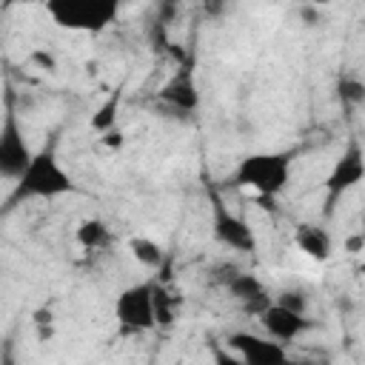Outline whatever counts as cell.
Returning a JSON list of instances; mask_svg holds the SVG:
<instances>
[{
    "label": "cell",
    "instance_id": "6da1fadb",
    "mask_svg": "<svg viewBox=\"0 0 365 365\" xmlns=\"http://www.w3.org/2000/svg\"><path fill=\"white\" fill-rule=\"evenodd\" d=\"M294 174V151H251L240 157L231 171V182L242 191L257 194L259 200H277Z\"/></svg>",
    "mask_w": 365,
    "mask_h": 365
},
{
    "label": "cell",
    "instance_id": "7a4b0ae2",
    "mask_svg": "<svg viewBox=\"0 0 365 365\" xmlns=\"http://www.w3.org/2000/svg\"><path fill=\"white\" fill-rule=\"evenodd\" d=\"M68 194H77V182L54 145L37 148L23 177L14 182V200H57Z\"/></svg>",
    "mask_w": 365,
    "mask_h": 365
},
{
    "label": "cell",
    "instance_id": "3957f363",
    "mask_svg": "<svg viewBox=\"0 0 365 365\" xmlns=\"http://www.w3.org/2000/svg\"><path fill=\"white\" fill-rule=\"evenodd\" d=\"M157 279H140L114 297V319L125 334H145L157 328Z\"/></svg>",
    "mask_w": 365,
    "mask_h": 365
},
{
    "label": "cell",
    "instance_id": "277c9868",
    "mask_svg": "<svg viewBox=\"0 0 365 365\" xmlns=\"http://www.w3.org/2000/svg\"><path fill=\"white\" fill-rule=\"evenodd\" d=\"M46 14L63 29L103 31L117 20L120 6L114 0H48Z\"/></svg>",
    "mask_w": 365,
    "mask_h": 365
},
{
    "label": "cell",
    "instance_id": "5b68a950",
    "mask_svg": "<svg viewBox=\"0 0 365 365\" xmlns=\"http://www.w3.org/2000/svg\"><path fill=\"white\" fill-rule=\"evenodd\" d=\"M359 182H365V148L359 140H348V145L339 151V157L334 160L325 182H322V191H325V217L334 214L336 202L354 191Z\"/></svg>",
    "mask_w": 365,
    "mask_h": 365
},
{
    "label": "cell",
    "instance_id": "8992f818",
    "mask_svg": "<svg viewBox=\"0 0 365 365\" xmlns=\"http://www.w3.org/2000/svg\"><path fill=\"white\" fill-rule=\"evenodd\" d=\"M211 234L222 248L234 254H254L259 248V240L251 222L242 214L231 211L217 194L211 197Z\"/></svg>",
    "mask_w": 365,
    "mask_h": 365
},
{
    "label": "cell",
    "instance_id": "52a82bcc",
    "mask_svg": "<svg viewBox=\"0 0 365 365\" xmlns=\"http://www.w3.org/2000/svg\"><path fill=\"white\" fill-rule=\"evenodd\" d=\"M37 148L29 145L26 131L17 120V114L11 108H6L3 123H0V174L9 182H17L23 177V171L29 168L31 157Z\"/></svg>",
    "mask_w": 365,
    "mask_h": 365
},
{
    "label": "cell",
    "instance_id": "ba28073f",
    "mask_svg": "<svg viewBox=\"0 0 365 365\" xmlns=\"http://www.w3.org/2000/svg\"><path fill=\"white\" fill-rule=\"evenodd\" d=\"M240 359L248 365H288L291 354L282 342L265 336V334H251V331H231L222 339Z\"/></svg>",
    "mask_w": 365,
    "mask_h": 365
},
{
    "label": "cell",
    "instance_id": "9c48e42d",
    "mask_svg": "<svg viewBox=\"0 0 365 365\" xmlns=\"http://www.w3.org/2000/svg\"><path fill=\"white\" fill-rule=\"evenodd\" d=\"M257 319H259L265 336H271V339H277L282 345L297 342V339H302L305 334H311L317 328V319H311L305 311H294L288 305H279L277 299Z\"/></svg>",
    "mask_w": 365,
    "mask_h": 365
},
{
    "label": "cell",
    "instance_id": "30bf717a",
    "mask_svg": "<svg viewBox=\"0 0 365 365\" xmlns=\"http://www.w3.org/2000/svg\"><path fill=\"white\" fill-rule=\"evenodd\" d=\"M222 285H225L228 297H231L245 314L259 317V314L274 302V297H271V291L265 288V282H262L257 274H251V271H240V268H237Z\"/></svg>",
    "mask_w": 365,
    "mask_h": 365
},
{
    "label": "cell",
    "instance_id": "8fae6325",
    "mask_svg": "<svg viewBox=\"0 0 365 365\" xmlns=\"http://www.w3.org/2000/svg\"><path fill=\"white\" fill-rule=\"evenodd\" d=\"M294 245L314 262H328L334 254V237L319 222H299L294 228Z\"/></svg>",
    "mask_w": 365,
    "mask_h": 365
},
{
    "label": "cell",
    "instance_id": "7c38bea8",
    "mask_svg": "<svg viewBox=\"0 0 365 365\" xmlns=\"http://www.w3.org/2000/svg\"><path fill=\"white\" fill-rule=\"evenodd\" d=\"M160 100L177 111H194L200 103V94H197L194 80H191V71H180L171 83H165V88L160 91Z\"/></svg>",
    "mask_w": 365,
    "mask_h": 365
},
{
    "label": "cell",
    "instance_id": "4fadbf2b",
    "mask_svg": "<svg viewBox=\"0 0 365 365\" xmlns=\"http://www.w3.org/2000/svg\"><path fill=\"white\" fill-rule=\"evenodd\" d=\"M128 254H131L143 268H151V271L165 262L163 245H160L157 240H151V237H143V234H137V237L128 240Z\"/></svg>",
    "mask_w": 365,
    "mask_h": 365
},
{
    "label": "cell",
    "instance_id": "5bb4252c",
    "mask_svg": "<svg viewBox=\"0 0 365 365\" xmlns=\"http://www.w3.org/2000/svg\"><path fill=\"white\" fill-rule=\"evenodd\" d=\"M74 240L86 251H94V248H103L111 240V231L100 217H86V220H80V225L74 231Z\"/></svg>",
    "mask_w": 365,
    "mask_h": 365
},
{
    "label": "cell",
    "instance_id": "9a60e30c",
    "mask_svg": "<svg viewBox=\"0 0 365 365\" xmlns=\"http://www.w3.org/2000/svg\"><path fill=\"white\" fill-rule=\"evenodd\" d=\"M117 111H120V91H111L100 106H97V111L91 114V120H88V125H91V131H97V134H108V131H114L117 128Z\"/></svg>",
    "mask_w": 365,
    "mask_h": 365
},
{
    "label": "cell",
    "instance_id": "2e32d148",
    "mask_svg": "<svg viewBox=\"0 0 365 365\" xmlns=\"http://www.w3.org/2000/svg\"><path fill=\"white\" fill-rule=\"evenodd\" d=\"M336 94L345 106H362L365 103V83L356 77H342L336 86Z\"/></svg>",
    "mask_w": 365,
    "mask_h": 365
},
{
    "label": "cell",
    "instance_id": "e0dca14e",
    "mask_svg": "<svg viewBox=\"0 0 365 365\" xmlns=\"http://www.w3.org/2000/svg\"><path fill=\"white\" fill-rule=\"evenodd\" d=\"M211 362H214V365H248V362L240 359L225 342H211Z\"/></svg>",
    "mask_w": 365,
    "mask_h": 365
},
{
    "label": "cell",
    "instance_id": "ac0fdd59",
    "mask_svg": "<svg viewBox=\"0 0 365 365\" xmlns=\"http://www.w3.org/2000/svg\"><path fill=\"white\" fill-rule=\"evenodd\" d=\"M274 299H277L279 305L294 308V311H305V308H308V299H305V294H302V291H279ZM305 314H308V311H305Z\"/></svg>",
    "mask_w": 365,
    "mask_h": 365
},
{
    "label": "cell",
    "instance_id": "d6986e66",
    "mask_svg": "<svg viewBox=\"0 0 365 365\" xmlns=\"http://www.w3.org/2000/svg\"><path fill=\"white\" fill-rule=\"evenodd\" d=\"M103 143H106V145H114V148H117V145L123 143V134H120V128H114V131H108V134L103 137Z\"/></svg>",
    "mask_w": 365,
    "mask_h": 365
},
{
    "label": "cell",
    "instance_id": "ffe728a7",
    "mask_svg": "<svg viewBox=\"0 0 365 365\" xmlns=\"http://www.w3.org/2000/svg\"><path fill=\"white\" fill-rule=\"evenodd\" d=\"M288 365H328V362H322V359H311V356H291Z\"/></svg>",
    "mask_w": 365,
    "mask_h": 365
},
{
    "label": "cell",
    "instance_id": "44dd1931",
    "mask_svg": "<svg viewBox=\"0 0 365 365\" xmlns=\"http://www.w3.org/2000/svg\"><path fill=\"white\" fill-rule=\"evenodd\" d=\"M0 365H17V359H14V351H11V345H6V348H3Z\"/></svg>",
    "mask_w": 365,
    "mask_h": 365
},
{
    "label": "cell",
    "instance_id": "7402d4cb",
    "mask_svg": "<svg viewBox=\"0 0 365 365\" xmlns=\"http://www.w3.org/2000/svg\"><path fill=\"white\" fill-rule=\"evenodd\" d=\"M359 274L365 277V251H362V262H359Z\"/></svg>",
    "mask_w": 365,
    "mask_h": 365
}]
</instances>
